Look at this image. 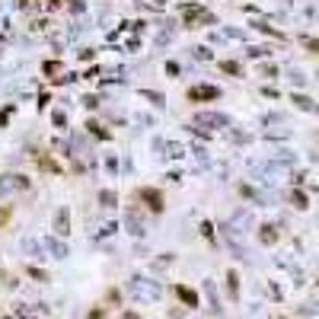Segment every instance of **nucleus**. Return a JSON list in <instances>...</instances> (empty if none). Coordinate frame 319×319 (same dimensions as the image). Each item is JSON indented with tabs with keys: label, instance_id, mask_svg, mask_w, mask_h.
<instances>
[{
	"label": "nucleus",
	"instance_id": "nucleus-1",
	"mask_svg": "<svg viewBox=\"0 0 319 319\" xmlns=\"http://www.w3.org/2000/svg\"><path fill=\"white\" fill-rule=\"evenodd\" d=\"M128 294L137 300V303H153V300H160V281H153V278H144V275H134L131 281H128Z\"/></svg>",
	"mask_w": 319,
	"mask_h": 319
},
{
	"label": "nucleus",
	"instance_id": "nucleus-2",
	"mask_svg": "<svg viewBox=\"0 0 319 319\" xmlns=\"http://www.w3.org/2000/svg\"><path fill=\"white\" fill-rule=\"evenodd\" d=\"M230 118L220 115V112H198L195 115V128H201V131H214V128H227Z\"/></svg>",
	"mask_w": 319,
	"mask_h": 319
},
{
	"label": "nucleus",
	"instance_id": "nucleus-3",
	"mask_svg": "<svg viewBox=\"0 0 319 319\" xmlns=\"http://www.w3.org/2000/svg\"><path fill=\"white\" fill-rule=\"evenodd\" d=\"M125 227H128V233H131V236H144L147 233V223L144 220H140V211L137 208H125Z\"/></svg>",
	"mask_w": 319,
	"mask_h": 319
},
{
	"label": "nucleus",
	"instance_id": "nucleus-4",
	"mask_svg": "<svg viewBox=\"0 0 319 319\" xmlns=\"http://www.w3.org/2000/svg\"><path fill=\"white\" fill-rule=\"evenodd\" d=\"M220 236H223V243H227L230 249H233V255H236V258H246L243 243H240V236H236V227H233V223H223V227H220Z\"/></svg>",
	"mask_w": 319,
	"mask_h": 319
},
{
	"label": "nucleus",
	"instance_id": "nucleus-5",
	"mask_svg": "<svg viewBox=\"0 0 319 319\" xmlns=\"http://www.w3.org/2000/svg\"><path fill=\"white\" fill-rule=\"evenodd\" d=\"M137 198H140V201H147V208L153 211V214H160V211H163V192H157V188H140Z\"/></svg>",
	"mask_w": 319,
	"mask_h": 319
},
{
	"label": "nucleus",
	"instance_id": "nucleus-6",
	"mask_svg": "<svg viewBox=\"0 0 319 319\" xmlns=\"http://www.w3.org/2000/svg\"><path fill=\"white\" fill-rule=\"evenodd\" d=\"M42 246H45V252H51L54 258H67V243L61 240V236H45Z\"/></svg>",
	"mask_w": 319,
	"mask_h": 319
},
{
	"label": "nucleus",
	"instance_id": "nucleus-7",
	"mask_svg": "<svg viewBox=\"0 0 319 319\" xmlns=\"http://www.w3.org/2000/svg\"><path fill=\"white\" fill-rule=\"evenodd\" d=\"M29 185V179L26 176H0V195H7V192H16V188H26Z\"/></svg>",
	"mask_w": 319,
	"mask_h": 319
},
{
	"label": "nucleus",
	"instance_id": "nucleus-8",
	"mask_svg": "<svg viewBox=\"0 0 319 319\" xmlns=\"http://www.w3.org/2000/svg\"><path fill=\"white\" fill-rule=\"evenodd\" d=\"M217 96H220V90H217V86H208V83L188 90V99H195V102H201V99H217Z\"/></svg>",
	"mask_w": 319,
	"mask_h": 319
},
{
	"label": "nucleus",
	"instance_id": "nucleus-9",
	"mask_svg": "<svg viewBox=\"0 0 319 319\" xmlns=\"http://www.w3.org/2000/svg\"><path fill=\"white\" fill-rule=\"evenodd\" d=\"M54 233L57 236H67L70 233V211L67 208H57V214H54Z\"/></svg>",
	"mask_w": 319,
	"mask_h": 319
},
{
	"label": "nucleus",
	"instance_id": "nucleus-10",
	"mask_svg": "<svg viewBox=\"0 0 319 319\" xmlns=\"http://www.w3.org/2000/svg\"><path fill=\"white\" fill-rule=\"evenodd\" d=\"M19 249L26 252V255H32V258H39V255L45 252V246H42L39 240H32V236H22V240H19Z\"/></svg>",
	"mask_w": 319,
	"mask_h": 319
},
{
	"label": "nucleus",
	"instance_id": "nucleus-11",
	"mask_svg": "<svg viewBox=\"0 0 319 319\" xmlns=\"http://www.w3.org/2000/svg\"><path fill=\"white\" fill-rule=\"evenodd\" d=\"M172 294H176V297H179L185 306H198V294H195V291H188V287H182V284H176Z\"/></svg>",
	"mask_w": 319,
	"mask_h": 319
},
{
	"label": "nucleus",
	"instance_id": "nucleus-12",
	"mask_svg": "<svg viewBox=\"0 0 319 319\" xmlns=\"http://www.w3.org/2000/svg\"><path fill=\"white\" fill-rule=\"evenodd\" d=\"M227 291H230V300L240 297V275L236 271H227Z\"/></svg>",
	"mask_w": 319,
	"mask_h": 319
},
{
	"label": "nucleus",
	"instance_id": "nucleus-13",
	"mask_svg": "<svg viewBox=\"0 0 319 319\" xmlns=\"http://www.w3.org/2000/svg\"><path fill=\"white\" fill-rule=\"evenodd\" d=\"M115 201H118L115 192H109V188H105V192H99V205H102V208H115Z\"/></svg>",
	"mask_w": 319,
	"mask_h": 319
},
{
	"label": "nucleus",
	"instance_id": "nucleus-14",
	"mask_svg": "<svg viewBox=\"0 0 319 319\" xmlns=\"http://www.w3.org/2000/svg\"><path fill=\"white\" fill-rule=\"evenodd\" d=\"M16 319H39V313L32 306H16Z\"/></svg>",
	"mask_w": 319,
	"mask_h": 319
},
{
	"label": "nucleus",
	"instance_id": "nucleus-15",
	"mask_svg": "<svg viewBox=\"0 0 319 319\" xmlns=\"http://www.w3.org/2000/svg\"><path fill=\"white\" fill-rule=\"evenodd\" d=\"M205 294L211 297V306L217 310V291H214V281H205Z\"/></svg>",
	"mask_w": 319,
	"mask_h": 319
},
{
	"label": "nucleus",
	"instance_id": "nucleus-16",
	"mask_svg": "<svg viewBox=\"0 0 319 319\" xmlns=\"http://www.w3.org/2000/svg\"><path fill=\"white\" fill-rule=\"evenodd\" d=\"M26 275H32L35 281H48V275H45L42 268H35V265H29V268H26Z\"/></svg>",
	"mask_w": 319,
	"mask_h": 319
},
{
	"label": "nucleus",
	"instance_id": "nucleus-17",
	"mask_svg": "<svg viewBox=\"0 0 319 319\" xmlns=\"http://www.w3.org/2000/svg\"><path fill=\"white\" fill-rule=\"evenodd\" d=\"M275 240H278L275 227H262V243H275Z\"/></svg>",
	"mask_w": 319,
	"mask_h": 319
},
{
	"label": "nucleus",
	"instance_id": "nucleus-18",
	"mask_svg": "<svg viewBox=\"0 0 319 319\" xmlns=\"http://www.w3.org/2000/svg\"><path fill=\"white\" fill-rule=\"evenodd\" d=\"M144 96H147V99H150L153 105H163V93H157V90H150V93L144 90Z\"/></svg>",
	"mask_w": 319,
	"mask_h": 319
},
{
	"label": "nucleus",
	"instance_id": "nucleus-19",
	"mask_svg": "<svg viewBox=\"0 0 319 319\" xmlns=\"http://www.w3.org/2000/svg\"><path fill=\"white\" fill-rule=\"evenodd\" d=\"M192 57H195V61H208L211 51H208V48H192Z\"/></svg>",
	"mask_w": 319,
	"mask_h": 319
},
{
	"label": "nucleus",
	"instance_id": "nucleus-20",
	"mask_svg": "<svg viewBox=\"0 0 319 319\" xmlns=\"http://www.w3.org/2000/svg\"><path fill=\"white\" fill-rule=\"evenodd\" d=\"M220 67H223V70H227V74H240V64H236V61H223Z\"/></svg>",
	"mask_w": 319,
	"mask_h": 319
},
{
	"label": "nucleus",
	"instance_id": "nucleus-21",
	"mask_svg": "<svg viewBox=\"0 0 319 319\" xmlns=\"http://www.w3.org/2000/svg\"><path fill=\"white\" fill-rule=\"evenodd\" d=\"M57 70H61V64H57V61H48V64H45V74H57Z\"/></svg>",
	"mask_w": 319,
	"mask_h": 319
},
{
	"label": "nucleus",
	"instance_id": "nucleus-22",
	"mask_svg": "<svg viewBox=\"0 0 319 319\" xmlns=\"http://www.w3.org/2000/svg\"><path fill=\"white\" fill-rule=\"evenodd\" d=\"M83 105H86V109H96L99 99H96V96H83Z\"/></svg>",
	"mask_w": 319,
	"mask_h": 319
},
{
	"label": "nucleus",
	"instance_id": "nucleus-23",
	"mask_svg": "<svg viewBox=\"0 0 319 319\" xmlns=\"http://www.w3.org/2000/svg\"><path fill=\"white\" fill-rule=\"evenodd\" d=\"M115 230H118V227H115V223H105V227H102V230H99V236H112V233H115Z\"/></svg>",
	"mask_w": 319,
	"mask_h": 319
},
{
	"label": "nucleus",
	"instance_id": "nucleus-24",
	"mask_svg": "<svg viewBox=\"0 0 319 319\" xmlns=\"http://www.w3.org/2000/svg\"><path fill=\"white\" fill-rule=\"evenodd\" d=\"M54 125L64 128V125H67V115H64V112H54Z\"/></svg>",
	"mask_w": 319,
	"mask_h": 319
},
{
	"label": "nucleus",
	"instance_id": "nucleus-25",
	"mask_svg": "<svg viewBox=\"0 0 319 319\" xmlns=\"http://www.w3.org/2000/svg\"><path fill=\"white\" fill-rule=\"evenodd\" d=\"M294 205H297V208H306V198H303L300 192H294Z\"/></svg>",
	"mask_w": 319,
	"mask_h": 319
},
{
	"label": "nucleus",
	"instance_id": "nucleus-26",
	"mask_svg": "<svg viewBox=\"0 0 319 319\" xmlns=\"http://www.w3.org/2000/svg\"><path fill=\"white\" fill-rule=\"evenodd\" d=\"M10 115H13V105H7V109H4V112H0V125H4V122H7V118H10Z\"/></svg>",
	"mask_w": 319,
	"mask_h": 319
},
{
	"label": "nucleus",
	"instance_id": "nucleus-27",
	"mask_svg": "<svg viewBox=\"0 0 319 319\" xmlns=\"http://www.w3.org/2000/svg\"><path fill=\"white\" fill-rule=\"evenodd\" d=\"M201 233L208 236V240H214V230H211V223H201Z\"/></svg>",
	"mask_w": 319,
	"mask_h": 319
},
{
	"label": "nucleus",
	"instance_id": "nucleus-28",
	"mask_svg": "<svg viewBox=\"0 0 319 319\" xmlns=\"http://www.w3.org/2000/svg\"><path fill=\"white\" fill-rule=\"evenodd\" d=\"M7 220H10V211H7V208H0V223H7Z\"/></svg>",
	"mask_w": 319,
	"mask_h": 319
},
{
	"label": "nucleus",
	"instance_id": "nucleus-29",
	"mask_svg": "<svg viewBox=\"0 0 319 319\" xmlns=\"http://www.w3.org/2000/svg\"><path fill=\"white\" fill-rule=\"evenodd\" d=\"M125 319H137V316H134V313H125Z\"/></svg>",
	"mask_w": 319,
	"mask_h": 319
}]
</instances>
